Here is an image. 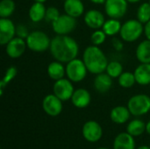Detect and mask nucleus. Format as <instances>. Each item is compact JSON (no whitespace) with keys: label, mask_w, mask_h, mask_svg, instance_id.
<instances>
[{"label":"nucleus","mask_w":150,"mask_h":149,"mask_svg":"<svg viewBox=\"0 0 150 149\" xmlns=\"http://www.w3.org/2000/svg\"><path fill=\"white\" fill-rule=\"evenodd\" d=\"M50 52L55 61L68 63L77 57L79 47L77 42L68 35H58L51 40Z\"/></svg>","instance_id":"nucleus-1"},{"label":"nucleus","mask_w":150,"mask_h":149,"mask_svg":"<svg viewBox=\"0 0 150 149\" xmlns=\"http://www.w3.org/2000/svg\"><path fill=\"white\" fill-rule=\"evenodd\" d=\"M83 61L88 71L94 75H98L105 71L108 65L107 58L98 46L88 47L83 55Z\"/></svg>","instance_id":"nucleus-2"},{"label":"nucleus","mask_w":150,"mask_h":149,"mask_svg":"<svg viewBox=\"0 0 150 149\" xmlns=\"http://www.w3.org/2000/svg\"><path fill=\"white\" fill-rule=\"evenodd\" d=\"M143 32L144 26L141 21L138 19H129L122 25L120 34L124 41L134 42L142 36Z\"/></svg>","instance_id":"nucleus-3"},{"label":"nucleus","mask_w":150,"mask_h":149,"mask_svg":"<svg viewBox=\"0 0 150 149\" xmlns=\"http://www.w3.org/2000/svg\"><path fill=\"white\" fill-rule=\"evenodd\" d=\"M27 47L37 53H41L47 51L50 47L51 40L49 37L41 31H33L29 33L28 37L25 39Z\"/></svg>","instance_id":"nucleus-4"},{"label":"nucleus","mask_w":150,"mask_h":149,"mask_svg":"<svg viewBox=\"0 0 150 149\" xmlns=\"http://www.w3.org/2000/svg\"><path fill=\"white\" fill-rule=\"evenodd\" d=\"M127 108L134 116H142L150 111V97L145 94L133 96L127 103Z\"/></svg>","instance_id":"nucleus-5"},{"label":"nucleus","mask_w":150,"mask_h":149,"mask_svg":"<svg viewBox=\"0 0 150 149\" xmlns=\"http://www.w3.org/2000/svg\"><path fill=\"white\" fill-rule=\"evenodd\" d=\"M88 69L83 60L75 58L69 61L66 65V76L67 77L74 83H79L83 81L86 75Z\"/></svg>","instance_id":"nucleus-6"},{"label":"nucleus","mask_w":150,"mask_h":149,"mask_svg":"<svg viewBox=\"0 0 150 149\" xmlns=\"http://www.w3.org/2000/svg\"><path fill=\"white\" fill-rule=\"evenodd\" d=\"M76 27V18L68 14L61 15L55 21L52 23L53 31L58 35H68Z\"/></svg>","instance_id":"nucleus-7"},{"label":"nucleus","mask_w":150,"mask_h":149,"mask_svg":"<svg viewBox=\"0 0 150 149\" xmlns=\"http://www.w3.org/2000/svg\"><path fill=\"white\" fill-rule=\"evenodd\" d=\"M74 91L75 90L72 82L69 78H62L55 81L54 83L53 93L62 101H68L71 99Z\"/></svg>","instance_id":"nucleus-8"},{"label":"nucleus","mask_w":150,"mask_h":149,"mask_svg":"<svg viewBox=\"0 0 150 149\" xmlns=\"http://www.w3.org/2000/svg\"><path fill=\"white\" fill-rule=\"evenodd\" d=\"M127 0H106L105 13L110 18L120 19L125 16L127 11Z\"/></svg>","instance_id":"nucleus-9"},{"label":"nucleus","mask_w":150,"mask_h":149,"mask_svg":"<svg viewBox=\"0 0 150 149\" xmlns=\"http://www.w3.org/2000/svg\"><path fill=\"white\" fill-rule=\"evenodd\" d=\"M83 138L91 143L98 142L103 136V129L101 126L95 120H89L83 126L82 129Z\"/></svg>","instance_id":"nucleus-10"},{"label":"nucleus","mask_w":150,"mask_h":149,"mask_svg":"<svg viewBox=\"0 0 150 149\" xmlns=\"http://www.w3.org/2000/svg\"><path fill=\"white\" fill-rule=\"evenodd\" d=\"M62 102L54 93L46 96L42 101V108L44 112L51 117L58 116L62 111Z\"/></svg>","instance_id":"nucleus-11"},{"label":"nucleus","mask_w":150,"mask_h":149,"mask_svg":"<svg viewBox=\"0 0 150 149\" xmlns=\"http://www.w3.org/2000/svg\"><path fill=\"white\" fill-rule=\"evenodd\" d=\"M16 34V26L9 18H0V44L6 45Z\"/></svg>","instance_id":"nucleus-12"},{"label":"nucleus","mask_w":150,"mask_h":149,"mask_svg":"<svg viewBox=\"0 0 150 149\" xmlns=\"http://www.w3.org/2000/svg\"><path fill=\"white\" fill-rule=\"evenodd\" d=\"M26 47V41H25L24 39L14 37L6 44V54L9 57L17 59L24 54Z\"/></svg>","instance_id":"nucleus-13"},{"label":"nucleus","mask_w":150,"mask_h":149,"mask_svg":"<svg viewBox=\"0 0 150 149\" xmlns=\"http://www.w3.org/2000/svg\"><path fill=\"white\" fill-rule=\"evenodd\" d=\"M84 22L90 28L98 30L103 27L105 19L101 11L98 10H90L84 15Z\"/></svg>","instance_id":"nucleus-14"},{"label":"nucleus","mask_w":150,"mask_h":149,"mask_svg":"<svg viewBox=\"0 0 150 149\" xmlns=\"http://www.w3.org/2000/svg\"><path fill=\"white\" fill-rule=\"evenodd\" d=\"M91 101L90 92L85 89H77L74 91L71 97V102L76 108L83 109L87 107Z\"/></svg>","instance_id":"nucleus-15"},{"label":"nucleus","mask_w":150,"mask_h":149,"mask_svg":"<svg viewBox=\"0 0 150 149\" xmlns=\"http://www.w3.org/2000/svg\"><path fill=\"white\" fill-rule=\"evenodd\" d=\"M113 149H135V141L134 136L127 132L120 133L114 139Z\"/></svg>","instance_id":"nucleus-16"},{"label":"nucleus","mask_w":150,"mask_h":149,"mask_svg":"<svg viewBox=\"0 0 150 149\" xmlns=\"http://www.w3.org/2000/svg\"><path fill=\"white\" fill-rule=\"evenodd\" d=\"M112 86V78L107 73H100L94 79V88L99 93L108 92Z\"/></svg>","instance_id":"nucleus-17"},{"label":"nucleus","mask_w":150,"mask_h":149,"mask_svg":"<svg viewBox=\"0 0 150 149\" xmlns=\"http://www.w3.org/2000/svg\"><path fill=\"white\" fill-rule=\"evenodd\" d=\"M63 8L66 14L76 18L82 16L84 11V5L82 0H65Z\"/></svg>","instance_id":"nucleus-18"},{"label":"nucleus","mask_w":150,"mask_h":149,"mask_svg":"<svg viewBox=\"0 0 150 149\" xmlns=\"http://www.w3.org/2000/svg\"><path fill=\"white\" fill-rule=\"evenodd\" d=\"M131 112L129 109L126 106H116L114 107L110 113V118L112 122L118 125H122L125 124L128 119H130Z\"/></svg>","instance_id":"nucleus-19"},{"label":"nucleus","mask_w":150,"mask_h":149,"mask_svg":"<svg viewBox=\"0 0 150 149\" xmlns=\"http://www.w3.org/2000/svg\"><path fill=\"white\" fill-rule=\"evenodd\" d=\"M136 83L140 85H148L150 83V63L140 64L134 72Z\"/></svg>","instance_id":"nucleus-20"},{"label":"nucleus","mask_w":150,"mask_h":149,"mask_svg":"<svg viewBox=\"0 0 150 149\" xmlns=\"http://www.w3.org/2000/svg\"><path fill=\"white\" fill-rule=\"evenodd\" d=\"M46 11L47 9L43 3L34 2L29 9V18L34 23L40 22L42 19H45Z\"/></svg>","instance_id":"nucleus-21"},{"label":"nucleus","mask_w":150,"mask_h":149,"mask_svg":"<svg viewBox=\"0 0 150 149\" xmlns=\"http://www.w3.org/2000/svg\"><path fill=\"white\" fill-rule=\"evenodd\" d=\"M66 74V68H64L62 62L55 61L51 62L47 67V75L54 81L64 78Z\"/></svg>","instance_id":"nucleus-22"},{"label":"nucleus","mask_w":150,"mask_h":149,"mask_svg":"<svg viewBox=\"0 0 150 149\" xmlns=\"http://www.w3.org/2000/svg\"><path fill=\"white\" fill-rule=\"evenodd\" d=\"M136 57L141 63H150V40L141 42L136 48Z\"/></svg>","instance_id":"nucleus-23"},{"label":"nucleus","mask_w":150,"mask_h":149,"mask_svg":"<svg viewBox=\"0 0 150 149\" xmlns=\"http://www.w3.org/2000/svg\"><path fill=\"white\" fill-rule=\"evenodd\" d=\"M127 132L134 137H138L146 132V124L138 119H135L129 122L127 126Z\"/></svg>","instance_id":"nucleus-24"},{"label":"nucleus","mask_w":150,"mask_h":149,"mask_svg":"<svg viewBox=\"0 0 150 149\" xmlns=\"http://www.w3.org/2000/svg\"><path fill=\"white\" fill-rule=\"evenodd\" d=\"M122 25L116 18H110L106 20L102 27V30L106 33L107 36H114L120 32Z\"/></svg>","instance_id":"nucleus-25"},{"label":"nucleus","mask_w":150,"mask_h":149,"mask_svg":"<svg viewBox=\"0 0 150 149\" xmlns=\"http://www.w3.org/2000/svg\"><path fill=\"white\" fill-rule=\"evenodd\" d=\"M118 81H119V84L122 88H126V89L133 87L136 83L134 74L131 72H123L118 77Z\"/></svg>","instance_id":"nucleus-26"},{"label":"nucleus","mask_w":150,"mask_h":149,"mask_svg":"<svg viewBox=\"0 0 150 149\" xmlns=\"http://www.w3.org/2000/svg\"><path fill=\"white\" fill-rule=\"evenodd\" d=\"M15 11V3L13 0H2L0 3V17L9 18Z\"/></svg>","instance_id":"nucleus-27"},{"label":"nucleus","mask_w":150,"mask_h":149,"mask_svg":"<svg viewBox=\"0 0 150 149\" xmlns=\"http://www.w3.org/2000/svg\"><path fill=\"white\" fill-rule=\"evenodd\" d=\"M105 71L112 78H118L123 73V67L119 61H112L108 62Z\"/></svg>","instance_id":"nucleus-28"},{"label":"nucleus","mask_w":150,"mask_h":149,"mask_svg":"<svg viewBox=\"0 0 150 149\" xmlns=\"http://www.w3.org/2000/svg\"><path fill=\"white\" fill-rule=\"evenodd\" d=\"M17 75V68L13 66L7 68V70L5 71V74L0 83V94L3 95V91L4 89L15 78Z\"/></svg>","instance_id":"nucleus-29"},{"label":"nucleus","mask_w":150,"mask_h":149,"mask_svg":"<svg viewBox=\"0 0 150 149\" xmlns=\"http://www.w3.org/2000/svg\"><path fill=\"white\" fill-rule=\"evenodd\" d=\"M137 19L142 24L150 20V3H143L137 10Z\"/></svg>","instance_id":"nucleus-30"},{"label":"nucleus","mask_w":150,"mask_h":149,"mask_svg":"<svg viewBox=\"0 0 150 149\" xmlns=\"http://www.w3.org/2000/svg\"><path fill=\"white\" fill-rule=\"evenodd\" d=\"M106 33L103 31V30H96L95 32H93V33L91 34V42L93 43V45L95 46H100L102 45L105 39H106Z\"/></svg>","instance_id":"nucleus-31"},{"label":"nucleus","mask_w":150,"mask_h":149,"mask_svg":"<svg viewBox=\"0 0 150 149\" xmlns=\"http://www.w3.org/2000/svg\"><path fill=\"white\" fill-rule=\"evenodd\" d=\"M61 16L59 10L54 7V6H50L47 9L46 11V16H45V20L47 22H50L51 24L55 21L59 17Z\"/></svg>","instance_id":"nucleus-32"},{"label":"nucleus","mask_w":150,"mask_h":149,"mask_svg":"<svg viewBox=\"0 0 150 149\" xmlns=\"http://www.w3.org/2000/svg\"><path fill=\"white\" fill-rule=\"evenodd\" d=\"M29 32L27 30V27L25 25H18L16 26V34H17V37H19V38H22V39H26L29 35Z\"/></svg>","instance_id":"nucleus-33"},{"label":"nucleus","mask_w":150,"mask_h":149,"mask_svg":"<svg viewBox=\"0 0 150 149\" xmlns=\"http://www.w3.org/2000/svg\"><path fill=\"white\" fill-rule=\"evenodd\" d=\"M112 47H114V49H115L116 51H122V50H123L124 45H123L122 41H121L120 39H118V38H113L112 40Z\"/></svg>","instance_id":"nucleus-34"},{"label":"nucleus","mask_w":150,"mask_h":149,"mask_svg":"<svg viewBox=\"0 0 150 149\" xmlns=\"http://www.w3.org/2000/svg\"><path fill=\"white\" fill-rule=\"evenodd\" d=\"M144 33H145V36L147 37V40H150V20L149 22H147L144 25Z\"/></svg>","instance_id":"nucleus-35"},{"label":"nucleus","mask_w":150,"mask_h":149,"mask_svg":"<svg viewBox=\"0 0 150 149\" xmlns=\"http://www.w3.org/2000/svg\"><path fill=\"white\" fill-rule=\"evenodd\" d=\"M90 1L96 4H105L106 0H90Z\"/></svg>","instance_id":"nucleus-36"},{"label":"nucleus","mask_w":150,"mask_h":149,"mask_svg":"<svg viewBox=\"0 0 150 149\" xmlns=\"http://www.w3.org/2000/svg\"><path fill=\"white\" fill-rule=\"evenodd\" d=\"M146 132L150 135V120L146 124Z\"/></svg>","instance_id":"nucleus-37"},{"label":"nucleus","mask_w":150,"mask_h":149,"mask_svg":"<svg viewBox=\"0 0 150 149\" xmlns=\"http://www.w3.org/2000/svg\"><path fill=\"white\" fill-rule=\"evenodd\" d=\"M128 3H131V4H134V3H138L140 2L141 0H127Z\"/></svg>","instance_id":"nucleus-38"},{"label":"nucleus","mask_w":150,"mask_h":149,"mask_svg":"<svg viewBox=\"0 0 150 149\" xmlns=\"http://www.w3.org/2000/svg\"><path fill=\"white\" fill-rule=\"evenodd\" d=\"M137 149H150V147H148V146H141V147H139Z\"/></svg>","instance_id":"nucleus-39"},{"label":"nucleus","mask_w":150,"mask_h":149,"mask_svg":"<svg viewBox=\"0 0 150 149\" xmlns=\"http://www.w3.org/2000/svg\"><path fill=\"white\" fill-rule=\"evenodd\" d=\"M35 2H40V3H44V2H46L47 0H34Z\"/></svg>","instance_id":"nucleus-40"},{"label":"nucleus","mask_w":150,"mask_h":149,"mask_svg":"<svg viewBox=\"0 0 150 149\" xmlns=\"http://www.w3.org/2000/svg\"><path fill=\"white\" fill-rule=\"evenodd\" d=\"M97 149H110V148H97Z\"/></svg>","instance_id":"nucleus-41"},{"label":"nucleus","mask_w":150,"mask_h":149,"mask_svg":"<svg viewBox=\"0 0 150 149\" xmlns=\"http://www.w3.org/2000/svg\"><path fill=\"white\" fill-rule=\"evenodd\" d=\"M63 1H65V0H63Z\"/></svg>","instance_id":"nucleus-42"},{"label":"nucleus","mask_w":150,"mask_h":149,"mask_svg":"<svg viewBox=\"0 0 150 149\" xmlns=\"http://www.w3.org/2000/svg\"><path fill=\"white\" fill-rule=\"evenodd\" d=\"M149 3H150V0H149Z\"/></svg>","instance_id":"nucleus-43"}]
</instances>
